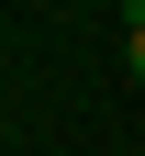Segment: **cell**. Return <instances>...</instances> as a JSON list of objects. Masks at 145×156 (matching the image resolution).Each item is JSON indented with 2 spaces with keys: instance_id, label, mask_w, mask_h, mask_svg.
Returning <instances> with one entry per match:
<instances>
[{
  "instance_id": "1",
  "label": "cell",
  "mask_w": 145,
  "mask_h": 156,
  "mask_svg": "<svg viewBox=\"0 0 145 156\" xmlns=\"http://www.w3.org/2000/svg\"><path fill=\"white\" fill-rule=\"evenodd\" d=\"M123 67L145 78V11H123Z\"/></svg>"
},
{
  "instance_id": "2",
  "label": "cell",
  "mask_w": 145,
  "mask_h": 156,
  "mask_svg": "<svg viewBox=\"0 0 145 156\" xmlns=\"http://www.w3.org/2000/svg\"><path fill=\"white\" fill-rule=\"evenodd\" d=\"M134 11H145V0H134Z\"/></svg>"
}]
</instances>
